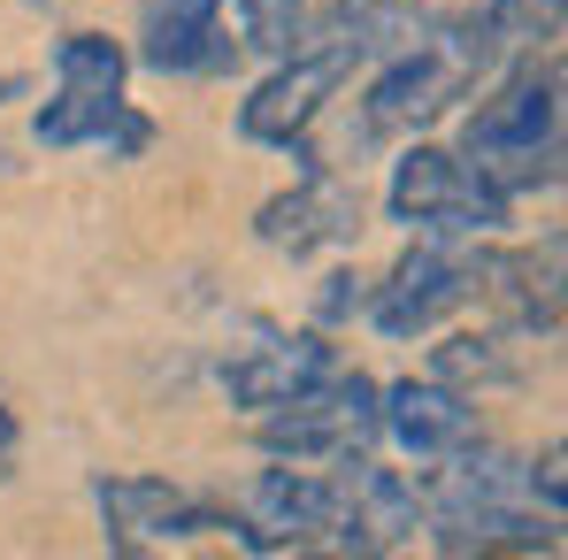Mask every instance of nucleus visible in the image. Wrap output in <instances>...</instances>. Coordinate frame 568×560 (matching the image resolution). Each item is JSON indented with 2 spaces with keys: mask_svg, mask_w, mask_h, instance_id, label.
<instances>
[{
  "mask_svg": "<svg viewBox=\"0 0 568 560\" xmlns=\"http://www.w3.org/2000/svg\"><path fill=\"white\" fill-rule=\"evenodd\" d=\"M561 93L568 70L554 47H546V62L530 54L523 70H507L491 85V100H476V115L462 123V162L476 177H491L507 200L561 185Z\"/></svg>",
  "mask_w": 568,
  "mask_h": 560,
  "instance_id": "1",
  "label": "nucleus"
},
{
  "mask_svg": "<svg viewBox=\"0 0 568 560\" xmlns=\"http://www.w3.org/2000/svg\"><path fill=\"white\" fill-rule=\"evenodd\" d=\"M123 47L108 31H70L54 47V100L39 108V146H100L108 162H131L154 146V123L123 100Z\"/></svg>",
  "mask_w": 568,
  "mask_h": 560,
  "instance_id": "2",
  "label": "nucleus"
},
{
  "mask_svg": "<svg viewBox=\"0 0 568 560\" xmlns=\"http://www.w3.org/2000/svg\"><path fill=\"white\" fill-rule=\"evenodd\" d=\"M384 438V415H377V384L354 369H331L323 384L292 391L284 407L262 415V454L300 468H346V461H369Z\"/></svg>",
  "mask_w": 568,
  "mask_h": 560,
  "instance_id": "3",
  "label": "nucleus"
},
{
  "mask_svg": "<svg viewBox=\"0 0 568 560\" xmlns=\"http://www.w3.org/2000/svg\"><path fill=\"white\" fill-rule=\"evenodd\" d=\"M93 507L115 553H162V546H192V538H239L246 553H270L246 515H231L200 491H178L162 476H100Z\"/></svg>",
  "mask_w": 568,
  "mask_h": 560,
  "instance_id": "4",
  "label": "nucleus"
},
{
  "mask_svg": "<svg viewBox=\"0 0 568 560\" xmlns=\"http://www.w3.org/2000/svg\"><path fill=\"white\" fill-rule=\"evenodd\" d=\"M384 215L415 238H491L507 223V192L491 177H476L462 154L446 146H407L392 162V192H384Z\"/></svg>",
  "mask_w": 568,
  "mask_h": 560,
  "instance_id": "5",
  "label": "nucleus"
},
{
  "mask_svg": "<svg viewBox=\"0 0 568 560\" xmlns=\"http://www.w3.org/2000/svg\"><path fill=\"white\" fill-rule=\"evenodd\" d=\"M469 299H484V254H469V238H415L399 269L369 292V323L384 338H423Z\"/></svg>",
  "mask_w": 568,
  "mask_h": 560,
  "instance_id": "6",
  "label": "nucleus"
},
{
  "mask_svg": "<svg viewBox=\"0 0 568 560\" xmlns=\"http://www.w3.org/2000/svg\"><path fill=\"white\" fill-rule=\"evenodd\" d=\"M354 78V54L338 47H307V54H284L277 78H262L254 100H239V139L254 146H307V131L323 123L331 93Z\"/></svg>",
  "mask_w": 568,
  "mask_h": 560,
  "instance_id": "7",
  "label": "nucleus"
},
{
  "mask_svg": "<svg viewBox=\"0 0 568 560\" xmlns=\"http://www.w3.org/2000/svg\"><path fill=\"white\" fill-rule=\"evenodd\" d=\"M254 231H262V246H277L292 262L300 254H323V246H354V231H362V185L338 177L331 162H307L300 185L277 192L254 215Z\"/></svg>",
  "mask_w": 568,
  "mask_h": 560,
  "instance_id": "8",
  "label": "nucleus"
},
{
  "mask_svg": "<svg viewBox=\"0 0 568 560\" xmlns=\"http://www.w3.org/2000/svg\"><path fill=\"white\" fill-rule=\"evenodd\" d=\"M377 415H384V438L415 461H438V454L476 438V399L446 376H399L392 391H377Z\"/></svg>",
  "mask_w": 568,
  "mask_h": 560,
  "instance_id": "9",
  "label": "nucleus"
},
{
  "mask_svg": "<svg viewBox=\"0 0 568 560\" xmlns=\"http://www.w3.org/2000/svg\"><path fill=\"white\" fill-rule=\"evenodd\" d=\"M139 62L162 78H207L239 62V39L223 31V0H146Z\"/></svg>",
  "mask_w": 568,
  "mask_h": 560,
  "instance_id": "10",
  "label": "nucleus"
},
{
  "mask_svg": "<svg viewBox=\"0 0 568 560\" xmlns=\"http://www.w3.org/2000/svg\"><path fill=\"white\" fill-rule=\"evenodd\" d=\"M423 530L438 538V553H561V515H538L530 499L438 507Z\"/></svg>",
  "mask_w": 568,
  "mask_h": 560,
  "instance_id": "11",
  "label": "nucleus"
},
{
  "mask_svg": "<svg viewBox=\"0 0 568 560\" xmlns=\"http://www.w3.org/2000/svg\"><path fill=\"white\" fill-rule=\"evenodd\" d=\"M423 476L377 461H346V553H392L423 530Z\"/></svg>",
  "mask_w": 568,
  "mask_h": 560,
  "instance_id": "12",
  "label": "nucleus"
},
{
  "mask_svg": "<svg viewBox=\"0 0 568 560\" xmlns=\"http://www.w3.org/2000/svg\"><path fill=\"white\" fill-rule=\"evenodd\" d=\"M484 299L499 307L507 330H523L530 346L561 330V238L523 246V254H484Z\"/></svg>",
  "mask_w": 568,
  "mask_h": 560,
  "instance_id": "13",
  "label": "nucleus"
},
{
  "mask_svg": "<svg viewBox=\"0 0 568 560\" xmlns=\"http://www.w3.org/2000/svg\"><path fill=\"white\" fill-rule=\"evenodd\" d=\"M331 369H338V362H331V346H323L315 330H300V338L270 330L262 346H246L239 362H223V391H231V407L270 415V407H284V399H292V391L323 384Z\"/></svg>",
  "mask_w": 568,
  "mask_h": 560,
  "instance_id": "14",
  "label": "nucleus"
},
{
  "mask_svg": "<svg viewBox=\"0 0 568 560\" xmlns=\"http://www.w3.org/2000/svg\"><path fill=\"white\" fill-rule=\"evenodd\" d=\"M530 369V338L523 330H476V338H446L438 346V362H430V376H446V384H515V376Z\"/></svg>",
  "mask_w": 568,
  "mask_h": 560,
  "instance_id": "15",
  "label": "nucleus"
},
{
  "mask_svg": "<svg viewBox=\"0 0 568 560\" xmlns=\"http://www.w3.org/2000/svg\"><path fill=\"white\" fill-rule=\"evenodd\" d=\"M354 307H369V277H346V269H338L331 292H323V315L338 323V315H354Z\"/></svg>",
  "mask_w": 568,
  "mask_h": 560,
  "instance_id": "16",
  "label": "nucleus"
},
{
  "mask_svg": "<svg viewBox=\"0 0 568 560\" xmlns=\"http://www.w3.org/2000/svg\"><path fill=\"white\" fill-rule=\"evenodd\" d=\"M8 446H16V415L0 407V468H8Z\"/></svg>",
  "mask_w": 568,
  "mask_h": 560,
  "instance_id": "17",
  "label": "nucleus"
},
{
  "mask_svg": "<svg viewBox=\"0 0 568 560\" xmlns=\"http://www.w3.org/2000/svg\"><path fill=\"white\" fill-rule=\"evenodd\" d=\"M8 93H16V85H8V78H0V100H8Z\"/></svg>",
  "mask_w": 568,
  "mask_h": 560,
  "instance_id": "18",
  "label": "nucleus"
}]
</instances>
